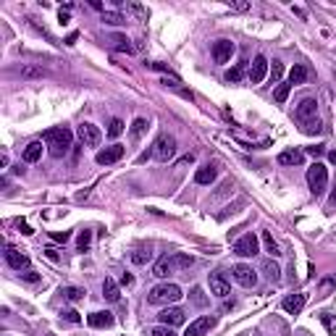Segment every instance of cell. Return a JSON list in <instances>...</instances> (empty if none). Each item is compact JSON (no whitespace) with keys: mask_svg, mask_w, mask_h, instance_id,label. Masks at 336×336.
Masks as SVG:
<instances>
[{"mask_svg":"<svg viewBox=\"0 0 336 336\" xmlns=\"http://www.w3.org/2000/svg\"><path fill=\"white\" fill-rule=\"evenodd\" d=\"M71 140H74V134L66 126H55V129L45 131V145H48L53 158H63V155L69 152V147H71Z\"/></svg>","mask_w":336,"mask_h":336,"instance_id":"6da1fadb","label":"cell"},{"mask_svg":"<svg viewBox=\"0 0 336 336\" xmlns=\"http://www.w3.org/2000/svg\"><path fill=\"white\" fill-rule=\"evenodd\" d=\"M184 294H182V286H176V284H158V286H152L150 289V302L152 305H173L179 302Z\"/></svg>","mask_w":336,"mask_h":336,"instance_id":"7a4b0ae2","label":"cell"},{"mask_svg":"<svg viewBox=\"0 0 336 336\" xmlns=\"http://www.w3.org/2000/svg\"><path fill=\"white\" fill-rule=\"evenodd\" d=\"M307 184H310V192L312 194H323L326 192V184H328V171L323 163H312L307 168Z\"/></svg>","mask_w":336,"mask_h":336,"instance_id":"3957f363","label":"cell"},{"mask_svg":"<svg viewBox=\"0 0 336 336\" xmlns=\"http://www.w3.org/2000/svg\"><path fill=\"white\" fill-rule=\"evenodd\" d=\"M173 155H176V140L171 137V134H161L152 145V158L161 161V163H168Z\"/></svg>","mask_w":336,"mask_h":336,"instance_id":"277c9868","label":"cell"},{"mask_svg":"<svg viewBox=\"0 0 336 336\" xmlns=\"http://www.w3.org/2000/svg\"><path fill=\"white\" fill-rule=\"evenodd\" d=\"M76 134H79V140H82L87 147H97V145L103 142V131H100L95 124H79Z\"/></svg>","mask_w":336,"mask_h":336,"instance_id":"5b68a950","label":"cell"},{"mask_svg":"<svg viewBox=\"0 0 336 336\" xmlns=\"http://www.w3.org/2000/svg\"><path fill=\"white\" fill-rule=\"evenodd\" d=\"M231 276H234V281L242 284V286H255V284H258V273L252 271V265H244V263H236V265L231 268Z\"/></svg>","mask_w":336,"mask_h":336,"instance_id":"8992f818","label":"cell"},{"mask_svg":"<svg viewBox=\"0 0 336 336\" xmlns=\"http://www.w3.org/2000/svg\"><path fill=\"white\" fill-rule=\"evenodd\" d=\"M208 284H210V294L218 297V300H223V297H229V294H231V286H229L226 279H223L221 271L210 273V276H208Z\"/></svg>","mask_w":336,"mask_h":336,"instance_id":"52a82bcc","label":"cell"},{"mask_svg":"<svg viewBox=\"0 0 336 336\" xmlns=\"http://www.w3.org/2000/svg\"><path fill=\"white\" fill-rule=\"evenodd\" d=\"M234 252L242 255V258H252V255H258V236H255V234H244L242 239H236Z\"/></svg>","mask_w":336,"mask_h":336,"instance_id":"ba28073f","label":"cell"},{"mask_svg":"<svg viewBox=\"0 0 336 336\" xmlns=\"http://www.w3.org/2000/svg\"><path fill=\"white\" fill-rule=\"evenodd\" d=\"M297 121H302V124H307V121H312L315 118V113H318V100L315 97H305L300 105H297Z\"/></svg>","mask_w":336,"mask_h":336,"instance_id":"9c48e42d","label":"cell"},{"mask_svg":"<svg viewBox=\"0 0 336 336\" xmlns=\"http://www.w3.org/2000/svg\"><path fill=\"white\" fill-rule=\"evenodd\" d=\"M158 321H161V326L176 328V326L184 323V310H182V307H166V310L158 312Z\"/></svg>","mask_w":336,"mask_h":336,"instance_id":"30bf717a","label":"cell"},{"mask_svg":"<svg viewBox=\"0 0 336 336\" xmlns=\"http://www.w3.org/2000/svg\"><path fill=\"white\" fill-rule=\"evenodd\" d=\"M6 260H8V265L11 268H16V271H29V255H24L21 250H16V247H6Z\"/></svg>","mask_w":336,"mask_h":336,"instance_id":"8fae6325","label":"cell"},{"mask_svg":"<svg viewBox=\"0 0 336 336\" xmlns=\"http://www.w3.org/2000/svg\"><path fill=\"white\" fill-rule=\"evenodd\" d=\"M234 42L231 39H218L215 45H213V58H215V63H229L231 61V55H234Z\"/></svg>","mask_w":336,"mask_h":336,"instance_id":"7c38bea8","label":"cell"},{"mask_svg":"<svg viewBox=\"0 0 336 336\" xmlns=\"http://www.w3.org/2000/svg\"><path fill=\"white\" fill-rule=\"evenodd\" d=\"M124 158V145H110V147H105V150H100L97 152V163L100 166H110V163H118Z\"/></svg>","mask_w":336,"mask_h":336,"instance_id":"4fadbf2b","label":"cell"},{"mask_svg":"<svg viewBox=\"0 0 336 336\" xmlns=\"http://www.w3.org/2000/svg\"><path fill=\"white\" fill-rule=\"evenodd\" d=\"M268 69H271L268 58H265V55H258V58L252 61V66H250V82H252V84H260V82L268 76Z\"/></svg>","mask_w":336,"mask_h":336,"instance_id":"5bb4252c","label":"cell"},{"mask_svg":"<svg viewBox=\"0 0 336 336\" xmlns=\"http://www.w3.org/2000/svg\"><path fill=\"white\" fill-rule=\"evenodd\" d=\"M213 326H215V318L213 315H203V318H197V321L189 323V328H187L184 336H205Z\"/></svg>","mask_w":336,"mask_h":336,"instance_id":"9a60e30c","label":"cell"},{"mask_svg":"<svg viewBox=\"0 0 336 336\" xmlns=\"http://www.w3.org/2000/svg\"><path fill=\"white\" fill-rule=\"evenodd\" d=\"M281 307H284V312H289V315H300L302 307H305V294H289V297H284Z\"/></svg>","mask_w":336,"mask_h":336,"instance_id":"2e32d148","label":"cell"},{"mask_svg":"<svg viewBox=\"0 0 336 336\" xmlns=\"http://www.w3.org/2000/svg\"><path fill=\"white\" fill-rule=\"evenodd\" d=\"M87 323L92 328H110L116 323V318L110 312H92V315H87Z\"/></svg>","mask_w":336,"mask_h":336,"instance_id":"e0dca14e","label":"cell"},{"mask_svg":"<svg viewBox=\"0 0 336 336\" xmlns=\"http://www.w3.org/2000/svg\"><path fill=\"white\" fill-rule=\"evenodd\" d=\"M302 161H305V152L302 150H284L281 155H279V163L281 166H302Z\"/></svg>","mask_w":336,"mask_h":336,"instance_id":"ac0fdd59","label":"cell"},{"mask_svg":"<svg viewBox=\"0 0 336 336\" xmlns=\"http://www.w3.org/2000/svg\"><path fill=\"white\" fill-rule=\"evenodd\" d=\"M215 179H218V168L210 166V163L203 166V168H197V173H194V182L197 184H213Z\"/></svg>","mask_w":336,"mask_h":336,"instance_id":"d6986e66","label":"cell"},{"mask_svg":"<svg viewBox=\"0 0 336 336\" xmlns=\"http://www.w3.org/2000/svg\"><path fill=\"white\" fill-rule=\"evenodd\" d=\"M168 258H171V268H173V273L187 271V268H192V263H194V258H192V255H184V252H173V255H168Z\"/></svg>","mask_w":336,"mask_h":336,"instance_id":"ffe728a7","label":"cell"},{"mask_svg":"<svg viewBox=\"0 0 336 336\" xmlns=\"http://www.w3.org/2000/svg\"><path fill=\"white\" fill-rule=\"evenodd\" d=\"M307 76H310L307 66H305V63H294V66H292V71H289V84H292V87L305 84V82H307Z\"/></svg>","mask_w":336,"mask_h":336,"instance_id":"44dd1931","label":"cell"},{"mask_svg":"<svg viewBox=\"0 0 336 336\" xmlns=\"http://www.w3.org/2000/svg\"><path fill=\"white\" fill-rule=\"evenodd\" d=\"M171 273H173V268H171V258H168V255H163L161 260H155V265H152V276L168 279Z\"/></svg>","mask_w":336,"mask_h":336,"instance_id":"7402d4cb","label":"cell"},{"mask_svg":"<svg viewBox=\"0 0 336 336\" xmlns=\"http://www.w3.org/2000/svg\"><path fill=\"white\" fill-rule=\"evenodd\" d=\"M103 297H105L108 302H118V300H121V289H118V284H116L113 279H105V281H103Z\"/></svg>","mask_w":336,"mask_h":336,"instance_id":"603a6c76","label":"cell"},{"mask_svg":"<svg viewBox=\"0 0 336 336\" xmlns=\"http://www.w3.org/2000/svg\"><path fill=\"white\" fill-rule=\"evenodd\" d=\"M42 158V142H29L24 147V161L27 163H37Z\"/></svg>","mask_w":336,"mask_h":336,"instance_id":"cb8c5ba5","label":"cell"},{"mask_svg":"<svg viewBox=\"0 0 336 336\" xmlns=\"http://www.w3.org/2000/svg\"><path fill=\"white\" fill-rule=\"evenodd\" d=\"M103 21L110 27H124L126 24V16H121L118 11H103Z\"/></svg>","mask_w":336,"mask_h":336,"instance_id":"d4e9b609","label":"cell"},{"mask_svg":"<svg viewBox=\"0 0 336 336\" xmlns=\"http://www.w3.org/2000/svg\"><path fill=\"white\" fill-rule=\"evenodd\" d=\"M263 244H265V252L271 255V258H279V255H281V252H279V244H276V239H273L271 231H263Z\"/></svg>","mask_w":336,"mask_h":336,"instance_id":"484cf974","label":"cell"},{"mask_svg":"<svg viewBox=\"0 0 336 336\" xmlns=\"http://www.w3.org/2000/svg\"><path fill=\"white\" fill-rule=\"evenodd\" d=\"M242 76H244V63H236V66H231V69L226 71V76H223V79H226L229 84H239Z\"/></svg>","mask_w":336,"mask_h":336,"instance_id":"4316f807","label":"cell"},{"mask_svg":"<svg viewBox=\"0 0 336 336\" xmlns=\"http://www.w3.org/2000/svg\"><path fill=\"white\" fill-rule=\"evenodd\" d=\"M263 271H265V276L271 279L273 284H276V281L281 279V268H279V265H276L273 260H265V263H263Z\"/></svg>","mask_w":336,"mask_h":336,"instance_id":"83f0119b","label":"cell"},{"mask_svg":"<svg viewBox=\"0 0 336 336\" xmlns=\"http://www.w3.org/2000/svg\"><path fill=\"white\" fill-rule=\"evenodd\" d=\"M61 294H63V300H69V302H79V300H84V292H82V289H76V286H63V289H61Z\"/></svg>","mask_w":336,"mask_h":336,"instance_id":"f1b7e54d","label":"cell"},{"mask_svg":"<svg viewBox=\"0 0 336 336\" xmlns=\"http://www.w3.org/2000/svg\"><path fill=\"white\" fill-rule=\"evenodd\" d=\"M126 11L134 13L140 21H147V18H150V8H145V6H140V3H126Z\"/></svg>","mask_w":336,"mask_h":336,"instance_id":"f546056e","label":"cell"},{"mask_svg":"<svg viewBox=\"0 0 336 336\" xmlns=\"http://www.w3.org/2000/svg\"><path fill=\"white\" fill-rule=\"evenodd\" d=\"M147 118H134V124H131V140H140L142 134L147 131Z\"/></svg>","mask_w":336,"mask_h":336,"instance_id":"4dcf8cb0","label":"cell"},{"mask_svg":"<svg viewBox=\"0 0 336 336\" xmlns=\"http://www.w3.org/2000/svg\"><path fill=\"white\" fill-rule=\"evenodd\" d=\"M321 323L326 326V331L331 336H336V315H331V312H321Z\"/></svg>","mask_w":336,"mask_h":336,"instance_id":"1f68e13d","label":"cell"},{"mask_svg":"<svg viewBox=\"0 0 336 336\" xmlns=\"http://www.w3.org/2000/svg\"><path fill=\"white\" fill-rule=\"evenodd\" d=\"M268 76H271V82H281V76H284V63H281V61H273L271 69H268Z\"/></svg>","mask_w":336,"mask_h":336,"instance_id":"d6a6232c","label":"cell"},{"mask_svg":"<svg viewBox=\"0 0 336 336\" xmlns=\"http://www.w3.org/2000/svg\"><path fill=\"white\" fill-rule=\"evenodd\" d=\"M110 42H113V48H116V50H121V53H131V45H129L126 37L116 34V37H110Z\"/></svg>","mask_w":336,"mask_h":336,"instance_id":"836d02e7","label":"cell"},{"mask_svg":"<svg viewBox=\"0 0 336 336\" xmlns=\"http://www.w3.org/2000/svg\"><path fill=\"white\" fill-rule=\"evenodd\" d=\"M108 134H110V137H121V134H124V121L113 118V121H110V126H108Z\"/></svg>","mask_w":336,"mask_h":336,"instance_id":"e575fe53","label":"cell"},{"mask_svg":"<svg viewBox=\"0 0 336 336\" xmlns=\"http://www.w3.org/2000/svg\"><path fill=\"white\" fill-rule=\"evenodd\" d=\"M289 92H292V84H279V89H276V103H286V97H289Z\"/></svg>","mask_w":336,"mask_h":336,"instance_id":"d590c367","label":"cell"},{"mask_svg":"<svg viewBox=\"0 0 336 336\" xmlns=\"http://www.w3.org/2000/svg\"><path fill=\"white\" fill-rule=\"evenodd\" d=\"M152 260V255L147 252V250H137L131 255V263H137V265H145V263H150Z\"/></svg>","mask_w":336,"mask_h":336,"instance_id":"8d00e7d4","label":"cell"},{"mask_svg":"<svg viewBox=\"0 0 336 336\" xmlns=\"http://www.w3.org/2000/svg\"><path fill=\"white\" fill-rule=\"evenodd\" d=\"M89 242H92V234H89V231H87V229H84V231H82V234H79V239H76V247H79V250H82V252H84V250H87V247H89Z\"/></svg>","mask_w":336,"mask_h":336,"instance_id":"74e56055","label":"cell"},{"mask_svg":"<svg viewBox=\"0 0 336 336\" xmlns=\"http://www.w3.org/2000/svg\"><path fill=\"white\" fill-rule=\"evenodd\" d=\"M192 302H194V305H200V307L208 305V297L203 294V289H200V286H194V289H192Z\"/></svg>","mask_w":336,"mask_h":336,"instance_id":"f35d334b","label":"cell"},{"mask_svg":"<svg viewBox=\"0 0 336 336\" xmlns=\"http://www.w3.org/2000/svg\"><path fill=\"white\" fill-rule=\"evenodd\" d=\"M150 336H176V331H173L171 326H155V328L150 331Z\"/></svg>","mask_w":336,"mask_h":336,"instance_id":"ab89813d","label":"cell"},{"mask_svg":"<svg viewBox=\"0 0 336 336\" xmlns=\"http://www.w3.org/2000/svg\"><path fill=\"white\" fill-rule=\"evenodd\" d=\"M302 131H305V134H318V131H321V121H318V118L307 121V124L302 126Z\"/></svg>","mask_w":336,"mask_h":336,"instance_id":"60d3db41","label":"cell"},{"mask_svg":"<svg viewBox=\"0 0 336 336\" xmlns=\"http://www.w3.org/2000/svg\"><path fill=\"white\" fill-rule=\"evenodd\" d=\"M21 76H42V69H37V66H21Z\"/></svg>","mask_w":336,"mask_h":336,"instance_id":"b9f144b4","label":"cell"},{"mask_svg":"<svg viewBox=\"0 0 336 336\" xmlns=\"http://www.w3.org/2000/svg\"><path fill=\"white\" fill-rule=\"evenodd\" d=\"M61 318H63V321H69V323H79V315H76L74 310H66V312H61Z\"/></svg>","mask_w":336,"mask_h":336,"instance_id":"7bdbcfd3","label":"cell"},{"mask_svg":"<svg viewBox=\"0 0 336 336\" xmlns=\"http://www.w3.org/2000/svg\"><path fill=\"white\" fill-rule=\"evenodd\" d=\"M21 279L29 281V284H37V281H39V276H37L34 271H24V273H21Z\"/></svg>","mask_w":336,"mask_h":336,"instance_id":"ee69618b","label":"cell"},{"mask_svg":"<svg viewBox=\"0 0 336 336\" xmlns=\"http://www.w3.org/2000/svg\"><path fill=\"white\" fill-rule=\"evenodd\" d=\"M69 236H71L69 231H53V239H55V242H69Z\"/></svg>","mask_w":336,"mask_h":336,"instance_id":"f6af8a7d","label":"cell"},{"mask_svg":"<svg viewBox=\"0 0 336 336\" xmlns=\"http://www.w3.org/2000/svg\"><path fill=\"white\" fill-rule=\"evenodd\" d=\"M58 21H61V24H69V21H71V16H69V11H58Z\"/></svg>","mask_w":336,"mask_h":336,"instance_id":"bcb514c9","label":"cell"},{"mask_svg":"<svg viewBox=\"0 0 336 336\" xmlns=\"http://www.w3.org/2000/svg\"><path fill=\"white\" fill-rule=\"evenodd\" d=\"M307 152L312 155V158H318V155H323V145H315V147H307Z\"/></svg>","mask_w":336,"mask_h":336,"instance_id":"7dc6e473","label":"cell"},{"mask_svg":"<svg viewBox=\"0 0 336 336\" xmlns=\"http://www.w3.org/2000/svg\"><path fill=\"white\" fill-rule=\"evenodd\" d=\"M131 284H134V276H131V273H124V276H121V286H131Z\"/></svg>","mask_w":336,"mask_h":336,"instance_id":"c3c4849f","label":"cell"},{"mask_svg":"<svg viewBox=\"0 0 336 336\" xmlns=\"http://www.w3.org/2000/svg\"><path fill=\"white\" fill-rule=\"evenodd\" d=\"M18 229H21V234H27V236H29V234H34V231L29 229V223H24V221H18Z\"/></svg>","mask_w":336,"mask_h":336,"instance_id":"681fc988","label":"cell"},{"mask_svg":"<svg viewBox=\"0 0 336 336\" xmlns=\"http://www.w3.org/2000/svg\"><path fill=\"white\" fill-rule=\"evenodd\" d=\"M331 286H333V279H326V281L321 284V294H326V292H328Z\"/></svg>","mask_w":336,"mask_h":336,"instance_id":"f907efd6","label":"cell"},{"mask_svg":"<svg viewBox=\"0 0 336 336\" xmlns=\"http://www.w3.org/2000/svg\"><path fill=\"white\" fill-rule=\"evenodd\" d=\"M234 8H236V11H247V8H250V3H234Z\"/></svg>","mask_w":336,"mask_h":336,"instance_id":"816d5d0a","label":"cell"},{"mask_svg":"<svg viewBox=\"0 0 336 336\" xmlns=\"http://www.w3.org/2000/svg\"><path fill=\"white\" fill-rule=\"evenodd\" d=\"M328 205H331V208H336V189H333V192H331V197H328Z\"/></svg>","mask_w":336,"mask_h":336,"instance_id":"f5cc1de1","label":"cell"},{"mask_svg":"<svg viewBox=\"0 0 336 336\" xmlns=\"http://www.w3.org/2000/svg\"><path fill=\"white\" fill-rule=\"evenodd\" d=\"M45 252H48V258H50V260H58V252H55V250H45Z\"/></svg>","mask_w":336,"mask_h":336,"instance_id":"db71d44e","label":"cell"},{"mask_svg":"<svg viewBox=\"0 0 336 336\" xmlns=\"http://www.w3.org/2000/svg\"><path fill=\"white\" fill-rule=\"evenodd\" d=\"M328 161H331V163L336 166V150H331V152H328Z\"/></svg>","mask_w":336,"mask_h":336,"instance_id":"11a10c76","label":"cell"}]
</instances>
